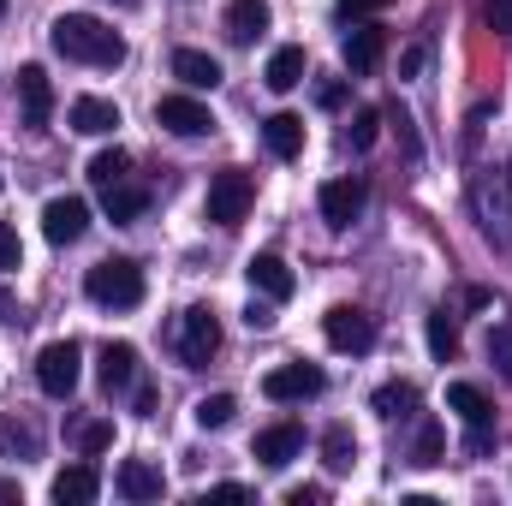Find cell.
<instances>
[{"mask_svg":"<svg viewBox=\"0 0 512 506\" xmlns=\"http://www.w3.org/2000/svg\"><path fill=\"white\" fill-rule=\"evenodd\" d=\"M48 42H54V54L78 60V66H120L126 60V36L114 24H102L96 12H60L48 24Z\"/></svg>","mask_w":512,"mask_h":506,"instance_id":"6da1fadb","label":"cell"},{"mask_svg":"<svg viewBox=\"0 0 512 506\" xmlns=\"http://www.w3.org/2000/svg\"><path fill=\"white\" fill-rule=\"evenodd\" d=\"M84 292L102 304V310H137L143 304V268L131 256H102L90 274H84Z\"/></svg>","mask_w":512,"mask_h":506,"instance_id":"7a4b0ae2","label":"cell"},{"mask_svg":"<svg viewBox=\"0 0 512 506\" xmlns=\"http://www.w3.org/2000/svg\"><path fill=\"white\" fill-rule=\"evenodd\" d=\"M471 209L495 245H512V173H501V167L471 173Z\"/></svg>","mask_w":512,"mask_h":506,"instance_id":"3957f363","label":"cell"},{"mask_svg":"<svg viewBox=\"0 0 512 506\" xmlns=\"http://www.w3.org/2000/svg\"><path fill=\"white\" fill-rule=\"evenodd\" d=\"M251 203H256V179L245 167H227V173L209 179V221L215 227H239L251 215Z\"/></svg>","mask_w":512,"mask_h":506,"instance_id":"277c9868","label":"cell"},{"mask_svg":"<svg viewBox=\"0 0 512 506\" xmlns=\"http://www.w3.org/2000/svg\"><path fill=\"white\" fill-rule=\"evenodd\" d=\"M322 334H328V346L334 352H370L376 346V316L370 310H358V304H334L328 316H322Z\"/></svg>","mask_w":512,"mask_h":506,"instance_id":"5b68a950","label":"cell"},{"mask_svg":"<svg viewBox=\"0 0 512 506\" xmlns=\"http://www.w3.org/2000/svg\"><path fill=\"white\" fill-rule=\"evenodd\" d=\"M78 364H84L78 340H54V346H42V358H36V387H42L48 399H72V387H78Z\"/></svg>","mask_w":512,"mask_h":506,"instance_id":"8992f818","label":"cell"},{"mask_svg":"<svg viewBox=\"0 0 512 506\" xmlns=\"http://www.w3.org/2000/svg\"><path fill=\"white\" fill-rule=\"evenodd\" d=\"M215 352H221V322H215V310H209V304L185 310V316H179V358H185L191 370H203Z\"/></svg>","mask_w":512,"mask_h":506,"instance_id":"52a82bcc","label":"cell"},{"mask_svg":"<svg viewBox=\"0 0 512 506\" xmlns=\"http://www.w3.org/2000/svg\"><path fill=\"white\" fill-rule=\"evenodd\" d=\"M322 387H328V376H322L316 364H280V370L262 376V393H268L274 405H304V399H316Z\"/></svg>","mask_w":512,"mask_h":506,"instance_id":"ba28073f","label":"cell"},{"mask_svg":"<svg viewBox=\"0 0 512 506\" xmlns=\"http://www.w3.org/2000/svg\"><path fill=\"white\" fill-rule=\"evenodd\" d=\"M42 233H48V245H78L90 233V203L84 197H54L42 209Z\"/></svg>","mask_w":512,"mask_h":506,"instance_id":"9c48e42d","label":"cell"},{"mask_svg":"<svg viewBox=\"0 0 512 506\" xmlns=\"http://www.w3.org/2000/svg\"><path fill=\"white\" fill-rule=\"evenodd\" d=\"M155 120L173 131V137H209V131H215V114H209L197 96H161V102H155Z\"/></svg>","mask_w":512,"mask_h":506,"instance_id":"30bf717a","label":"cell"},{"mask_svg":"<svg viewBox=\"0 0 512 506\" xmlns=\"http://www.w3.org/2000/svg\"><path fill=\"white\" fill-rule=\"evenodd\" d=\"M245 280H251V292L274 298V304H286V298L298 292V274L286 268V256H274V251H256L251 262H245Z\"/></svg>","mask_w":512,"mask_h":506,"instance_id":"8fae6325","label":"cell"},{"mask_svg":"<svg viewBox=\"0 0 512 506\" xmlns=\"http://www.w3.org/2000/svg\"><path fill=\"white\" fill-rule=\"evenodd\" d=\"M364 203H370V185L364 179H328L322 185V221L328 227H352L364 215Z\"/></svg>","mask_w":512,"mask_h":506,"instance_id":"7c38bea8","label":"cell"},{"mask_svg":"<svg viewBox=\"0 0 512 506\" xmlns=\"http://www.w3.org/2000/svg\"><path fill=\"white\" fill-rule=\"evenodd\" d=\"M18 102H24V126L48 131V114H54V84L42 66H18Z\"/></svg>","mask_w":512,"mask_h":506,"instance_id":"4fadbf2b","label":"cell"},{"mask_svg":"<svg viewBox=\"0 0 512 506\" xmlns=\"http://www.w3.org/2000/svg\"><path fill=\"white\" fill-rule=\"evenodd\" d=\"M447 405L459 411V423H465L471 435H489V423H495V399H489L477 381H453V387H447Z\"/></svg>","mask_w":512,"mask_h":506,"instance_id":"5bb4252c","label":"cell"},{"mask_svg":"<svg viewBox=\"0 0 512 506\" xmlns=\"http://www.w3.org/2000/svg\"><path fill=\"white\" fill-rule=\"evenodd\" d=\"M256 465H268V471H280V465H292L298 453H304V429L298 423H274V429H262L256 435Z\"/></svg>","mask_w":512,"mask_h":506,"instance_id":"9a60e30c","label":"cell"},{"mask_svg":"<svg viewBox=\"0 0 512 506\" xmlns=\"http://www.w3.org/2000/svg\"><path fill=\"white\" fill-rule=\"evenodd\" d=\"M96 376H102V393H108V399H114V393H126L131 381H137V346L108 340V346H102V358H96Z\"/></svg>","mask_w":512,"mask_h":506,"instance_id":"2e32d148","label":"cell"},{"mask_svg":"<svg viewBox=\"0 0 512 506\" xmlns=\"http://www.w3.org/2000/svg\"><path fill=\"white\" fill-rule=\"evenodd\" d=\"M382 54H387V36L376 24H352L346 30V66H352V78H370L382 66Z\"/></svg>","mask_w":512,"mask_h":506,"instance_id":"e0dca14e","label":"cell"},{"mask_svg":"<svg viewBox=\"0 0 512 506\" xmlns=\"http://www.w3.org/2000/svg\"><path fill=\"white\" fill-rule=\"evenodd\" d=\"M114 483H120V495H126V501H137V506H143V501H161V489H167L161 465H149V459H126Z\"/></svg>","mask_w":512,"mask_h":506,"instance_id":"ac0fdd59","label":"cell"},{"mask_svg":"<svg viewBox=\"0 0 512 506\" xmlns=\"http://www.w3.org/2000/svg\"><path fill=\"white\" fill-rule=\"evenodd\" d=\"M173 78H179L185 90H215V84H221V60L203 54V48H179V54H173Z\"/></svg>","mask_w":512,"mask_h":506,"instance_id":"d6986e66","label":"cell"},{"mask_svg":"<svg viewBox=\"0 0 512 506\" xmlns=\"http://www.w3.org/2000/svg\"><path fill=\"white\" fill-rule=\"evenodd\" d=\"M96 495H102L96 465H66V471L54 477V501H60V506H90Z\"/></svg>","mask_w":512,"mask_h":506,"instance_id":"ffe728a7","label":"cell"},{"mask_svg":"<svg viewBox=\"0 0 512 506\" xmlns=\"http://www.w3.org/2000/svg\"><path fill=\"white\" fill-rule=\"evenodd\" d=\"M66 120H72V131H84V137H108V131L120 126V108L102 102V96H78Z\"/></svg>","mask_w":512,"mask_h":506,"instance_id":"44dd1931","label":"cell"},{"mask_svg":"<svg viewBox=\"0 0 512 506\" xmlns=\"http://www.w3.org/2000/svg\"><path fill=\"white\" fill-rule=\"evenodd\" d=\"M262 143H268V155H280V161L304 155V120H298V114H268V120H262Z\"/></svg>","mask_w":512,"mask_h":506,"instance_id":"7402d4cb","label":"cell"},{"mask_svg":"<svg viewBox=\"0 0 512 506\" xmlns=\"http://www.w3.org/2000/svg\"><path fill=\"white\" fill-rule=\"evenodd\" d=\"M304 66H310V60H304V48H274V54H268L262 84H268L274 96H286V90H298V84H304Z\"/></svg>","mask_w":512,"mask_h":506,"instance_id":"603a6c76","label":"cell"},{"mask_svg":"<svg viewBox=\"0 0 512 506\" xmlns=\"http://www.w3.org/2000/svg\"><path fill=\"white\" fill-rule=\"evenodd\" d=\"M268 30V0H233L227 6V36L233 42H256Z\"/></svg>","mask_w":512,"mask_h":506,"instance_id":"cb8c5ba5","label":"cell"},{"mask_svg":"<svg viewBox=\"0 0 512 506\" xmlns=\"http://www.w3.org/2000/svg\"><path fill=\"white\" fill-rule=\"evenodd\" d=\"M102 209H108V221H137V215H143V209H149V191H143V185H108V191H102Z\"/></svg>","mask_w":512,"mask_h":506,"instance_id":"d4e9b609","label":"cell"},{"mask_svg":"<svg viewBox=\"0 0 512 506\" xmlns=\"http://www.w3.org/2000/svg\"><path fill=\"white\" fill-rule=\"evenodd\" d=\"M322 465H328V471H352V465H358V435H352L346 423H334V429L322 435Z\"/></svg>","mask_w":512,"mask_h":506,"instance_id":"484cf974","label":"cell"},{"mask_svg":"<svg viewBox=\"0 0 512 506\" xmlns=\"http://www.w3.org/2000/svg\"><path fill=\"white\" fill-rule=\"evenodd\" d=\"M126 179H131V155H126V149H102V155L90 161V185H96V191L126 185Z\"/></svg>","mask_w":512,"mask_h":506,"instance_id":"4316f807","label":"cell"},{"mask_svg":"<svg viewBox=\"0 0 512 506\" xmlns=\"http://www.w3.org/2000/svg\"><path fill=\"white\" fill-rule=\"evenodd\" d=\"M429 352H435V364H453V358H459V322H453L447 310L429 316Z\"/></svg>","mask_w":512,"mask_h":506,"instance_id":"83f0119b","label":"cell"},{"mask_svg":"<svg viewBox=\"0 0 512 506\" xmlns=\"http://www.w3.org/2000/svg\"><path fill=\"white\" fill-rule=\"evenodd\" d=\"M376 411H382V417H411V411H417V387H411V381L376 387Z\"/></svg>","mask_w":512,"mask_h":506,"instance_id":"f1b7e54d","label":"cell"},{"mask_svg":"<svg viewBox=\"0 0 512 506\" xmlns=\"http://www.w3.org/2000/svg\"><path fill=\"white\" fill-rule=\"evenodd\" d=\"M233 411H239V399H233V393H209V399H197V423H203V429H227V423H233Z\"/></svg>","mask_w":512,"mask_h":506,"instance_id":"f546056e","label":"cell"},{"mask_svg":"<svg viewBox=\"0 0 512 506\" xmlns=\"http://www.w3.org/2000/svg\"><path fill=\"white\" fill-rule=\"evenodd\" d=\"M108 447H114V423H108V417L78 423V453H84V459H96V453H108Z\"/></svg>","mask_w":512,"mask_h":506,"instance_id":"4dcf8cb0","label":"cell"},{"mask_svg":"<svg viewBox=\"0 0 512 506\" xmlns=\"http://www.w3.org/2000/svg\"><path fill=\"white\" fill-rule=\"evenodd\" d=\"M441 453H447V435H441L435 423H423V429H417V453H411V465H441Z\"/></svg>","mask_w":512,"mask_h":506,"instance_id":"1f68e13d","label":"cell"},{"mask_svg":"<svg viewBox=\"0 0 512 506\" xmlns=\"http://www.w3.org/2000/svg\"><path fill=\"white\" fill-rule=\"evenodd\" d=\"M376 137H382V108H364V114L352 120V131H346V143H352V149H370Z\"/></svg>","mask_w":512,"mask_h":506,"instance_id":"d6a6232c","label":"cell"},{"mask_svg":"<svg viewBox=\"0 0 512 506\" xmlns=\"http://www.w3.org/2000/svg\"><path fill=\"white\" fill-rule=\"evenodd\" d=\"M489 358H495V364L512 376V322H501V328L489 334Z\"/></svg>","mask_w":512,"mask_h":506,"instance_id":"836d02e7","label":"cell"},{"mask_svg":"<svg viewBox=\"0 0 512 506\" xmlns=\"http://www.w3.org/2000/svg\"><path fill=\"white\" fill-rule=\"evenodd\" d=\"M18 262H24V245H18V233H12V227L0 221V274H12Z\"/></svg>","mask_w":512,"mask_h":506,"instance_id":"e575fe53","label":"cell"},{"mask_svg":"<svg viewBox=\"0 0 512 506\" xmlns=\"http://www.w3.org/2000/svg\"><path fill=\"white\" fill-rule=\"evenodd\" d=\"M483 18L495 36H512V0H483Z\"/></svg>","mask_w":512,"mask_h":506,"instance_id":"d590c367","label":"cell"},{"mask_svg":"<svg viewBox=\"0 0 512 506\" xmlns=\"http://www.w3.org/2000/svg\"><path fill=\"white\" fill-rule=\"evenodd\" d=\"M328 501V489L322 483H304V489H286V506H322Z\"/></svg>","mask_w":512,"mask_h":506,"instance_id":"8d00e7d4","label":"cell"},{"mask_svg":"<svg viewBox=\"0 0 512 506\" xmlns=\"http://www.w3.org/2000/svg\"><path fill=\"white\" fill-rule=\"evenodd\" d=\"M393 0H340V18H370V12H387Z\"/></svg>","mask_w":512,"mask_h":506,"instance_id":"74e56055","label":"cell"},{"mask_svg":"<svg viewBox=\"0 0 512 506\" xmlns=\"http://www.w3.org/2000/svg\"><path fill=\"white\" fill-rule=\"evenodd\" d=\"M393 131H399V143H405V155L417 161V131H411V114H399V108H393Z\"/></svg>","mask_w":512,"mask_h":506,"instance_id":"f35d334b","label":"cell"},{"mask_svg":"<svg viewBox=\"0 0 512 506\" xmlns=\"http://www.w3.org/2000/svg\"><path fill=\"white\" fill-rule=\"evenodd\" d=\"M423 72V42H411L405 54H399V78H417Z\"/></svg>","mask_w":512,"mask_h":506,"instance_id":"ab89813d","label":"cell"},{"mask_svg":"<svg viewBox=\"0 0 512 506\" xmlns=\"http://www.w3.org/2000/svg\"><path fill=\"white\" fill-rule=\"evenodd\" d=\"M245 322H251V328H274V298L251 304V310H245Z\"/></svg>","mask_w":512,"mask_h":506,"instance_id":"60d3db41","label":"cell"},{"mask_svg":"<svg viewBox=\"0 0 512 506\" xmlns=\"http://www.w3.org/2000/svg\"><path fill=\"white\" fill-rule=\"evenodd\" d=\"M316 102H322V108H340V102H346V84H334V78L316 84Z\"/></svg>","mask_w":512,"mask_h":506,"instance_id":"b9f144b4","label":"cell"},{"mask_svg":"<svg viewBox=\"0 0 512 506\" xmlns=\"http://www.w3.org/2000/svg\"><path fill=\"white\" fill-rule=\"evenodd\" d=\"M209 495H215V501H245V495H251V489H245V483H215V489H209Z\"/></svg>","mask_w":512,"mask_h":506,"instance_id":"7bdbcfd3","label":"cell"},{"mask_svg":"<svg viewBox=\"0 0 512 506\" xmlns=\"http://www.w3.org/2000/svg\"><path fill=\"white\" fill-rule=\"evenodd\" d=\"M0 506H18V483H6V477H0Z\"/></svg>","mask_w":512,"mask_h":506,"instance_id":"ee69618b","label":"cell"},{"mask_svg":"<svg viewBox=\"0 0 512 506\" xmlns=\"http://www.w3.org/2000/svg\"><path fill=\"white\" fill-rule=\"evenodd\" d=\"M0 12H6V0H0Z\"/></svg>","mask_w":512,"mask_h":506,"instance_id":"f6af8a7d","label":"cell"}]
</instances>
